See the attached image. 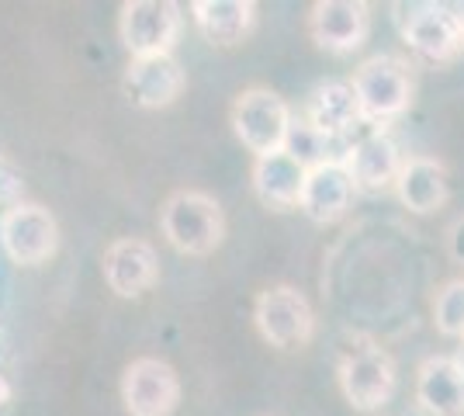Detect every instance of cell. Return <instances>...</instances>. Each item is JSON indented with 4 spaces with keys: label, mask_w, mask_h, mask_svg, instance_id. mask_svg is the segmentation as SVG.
I'll list each match as a JSON object with an SVG mask.
<instances>
[{
    "label": "cell",
    "mask_w": 464,
    "mask_h": 416,
    "mask_svg": "<svg viewBox=\"0 0 464 416\" xmlns=\"http://www.w3.org/2000/svg\"><path fill=\"white\" fill-rule=\"evenodd\" d=\"M305 178H309V167L288 150L271 153V157H256L253 163V191L267 208H277V212L302 205Z\"/></svg>",
    "instance_id": "16"
},
{
    "label": "cell",
    "mask_w": 464,
    "mask_h": 416,
    "mask_svg": "<svg viewBox=\"0 0 464 416\" xmlns=\"http://www.w3.org/2000/svg\"><path fill=\"white\" fill-rule=\"evenodd\" d=\"M353 98L361 108V119L385 125V121L399 119L412 104V73L409 63L395 60V56H371L353 70Z\"/></svg>",
    "instance_id": "3"
},
{
    "label": "cell",
    "mask_w": 464,
    "mask_h": 416,
    "mask_svg": "<svg viewBox=\"0 0 464 416\" xmlns=\"http://www.w3.org/2000/svg\"><path fill=\"white\" fill-rule=\"evenodd\" d=\"M340 389L353 410H378L395 392V361L368 337H353L340 354Z\"/></svg>",
    "instance_id": "4"
},
{
    "label": "cell",
    "mask_w": 464,
    "mask_h": 416,
    "mask_svg": "<svg viewBox=\"0 0 464 416\" xmlns=\"http://www.w3.org/2000/svg\"><path fill=\"white\" fill-rule=\"evenodd\" d=\"M433 323L444 337H461L464 340V277L447 281L437 292L433 302Z\"/></svg>",
    "instance_id": "20"
},
{
    "label": "cell",
    "mask_w": 464,
    "mask_h": 416,
    "mask_svg": "<svg viewBox=\"0 0 464 416\" xmlns=\"http://www.w3.org/2000/svg\"><path fill=\"white\" fill-rule=\"evenodd\" d=\"M188 87V77L174 56H136L125 70V94L139 108H170Z\"/></svg>",
    "instance_id": "13"
},
{
    "label": "cell",
    "mask_w": 464,
    "mask_h": 416,
    "mask_svg": "<svg viewBox=\"0 0 464 416\" xmlns=\"http://www.w3.org/2000/svg\"><path fill=\"white\" fill-rule=\"evenodd\" d=\"M160 229L163 239L184 257H208L218 250V243L226 237V216L222 205L208 191H174L160 208Z\"/></svg>",
    "instance_id": "1"
},
{
    "label": "cell",
    "mask_w": 464,
    "mask_h": 416,
    "mask_svg": "<svg viewBox=\"0 0 464 416\" xmlns=\"http://www.w3.org/2000/svg\"><path fill=\"white\" fill-rule=\"evenodd\" d=\"M253 319H256L260 337L281 351L305 347L315 334V313H312L309 298L291 285L264 288L253 302Z\"/></svg>",
    "instance_id": "5"
},
{
    "label": "cell",
    "mask_w": 464,
    "mask_h": 416,
    "mask_svg": "<svg viewBox=\"0 0 464 416\" xmlns=\"http://www.w3.org/2000/svg\"><path fill=\"white\" fill-rule=\"evenodd\" d=\"M353 180H350L347 167H343V157L336 160H323L309 167V178H305V191H302V212L319 222V226H329L336 218L347 216L350 198H353Z\"/></svg>",
    "instance_id": "14"
},
{
    "label": "cell",
    "mask_w": 464,
    "mask_h": 416,
    "mask_svg": "<svg viewBox=\"0 0 464 416\" xmlns=\"http://www.w3.org/2000/svg\"><path fill=\"white\" fill-rule=\"evenodd\" d=\"M416 402L430 416H464V361L426 357L416 372Z\"/></svg>",
    "instance_id": "15"
},
{
    "label": "cell",
    "mask_w": 464,
    "mask_h": 416,
    "mask_svg": "<svg viewBox=\"0 0 464 416\" xmlns=\"http://www.w3.org/2000/svg\"><path fill=\"white\" fill-rule=\"evenodd\" d=\"M406 160L399 157V146L395 139L374 129L368 136H361L347 153H343V167H347L350 180L357 191H385L399 180Z\"/></svg>",
    "instance_id": "12"
},
{
    "label": "cell",
    "mask_w": 464,
    "mask_h": 416,
    "mask_svg": "<svg viewBox=\"0 0 464 416\" xmlns=\"http://www.w3.org/2000/svg\"><path fill=\"white\" fill-rule=\"evenodd\" d=\"M371 32V7L364 0H319L312 4L309 35L326 53H353Z\"/></svg>",
    "instance_id": "10"
},
{
    "label": "cell",
    "mask_w": 464,
    "mask_h": 416,
    "mask_svg": "<svg viewBox=\"0 0 464 416\" xmlns=\"http://www.w3.org/2000/svg\"><path fill=\"white\" fill-rule=\"evenodd\" d=\"M118 32L125 49L136 56H174L180 35V7L170 0H129L121 4Z\"/></svg>",
    "instance_id": "8"
},
{
    "label": "cell",
    "mask_w": 464,
    "mask_h": 416,
    "mask_svg": "<svg viewBox=\"0 0 464 416\" xmlns=\"http://www.w3.org/2000/svg\"><path fill=\"white\" fill-rule=\"evenodd\" d=\"M461 53H464V15H461Z\"/></svg>",
    "instance_id": "24"
},
{
    "label": "cell",
    "mask_w": 464,
    "mask_h": 416,
    "mask_svg": "<svg viewBox=\"0 0 464 416\" xmlns=\"http://www.w3.org/2000/svg\"><path fill=\"white\" fill-rule=\"evenodd\" d=\"M7 399H11V382H7V378L0 375V406H4Z\"/></svg>",
    "instance_id": "23"
},
{
    "label": "cell",
    "mask_w": 464,
    "mask_h": 416,
    "mask_svg": "<svg viewBox=\"0 0 464 416\" xmlns=\"http://www.w3.org/2000/svg\"><path fill=\"white\" fill-rule=\"evenodd\" d=\"M0 247L4 254L21 264V267H39L59 250V226L56 216L35 205V201H18L0 216Z\"/></svg>",
    "instance_id": "7"
},
{
    "label": "cell",
    "mask_w": 464,
    "mask_h": 416,
    "mask_svg": "<svg viewBox=\"0 0 464 416\" xmlns=\"http://www.w3.org/2000/svg\"><path fill=\"white\" fill-rule=\"evenodd\" d=\"M399 32L412 53L430 63H447L461 53V15L447 4H395Z\"/></svg>",
    "instance_id": "6"
},
{
    "label": "cell",
    "mask_w": 464,
    "mask_h": 416,
    "mask_svg": "<svg viewBox=\"0 0 464 416\" xmlns=\"http://www.w3.org/2000/svg\"><path fill=\"white\" fill-rule=\"evenodd\" d=\"M21 170L7 157H0V205H18L21 201Z\"/></svg>",
    "instance_id": "21"
},
{
    "label": "cell",
    "mask_w": 464,
    "mask_h": 416,
    "mask_svg": "<svg viewBox=\"0 0 464 416\" xmlns=\"http://www.w3.org/2000/svg\"><path fill=\"white\" fill-rule=\"evenodd\" d=\"M104 281L121 298L146 295L160 281V257H156L153 243L139 237H118L104 250Z\"/></svg>",
    "instance_id": "11"
},
{
    "label": "cell",
    "mask_w": 464,
    "mask_h": 416,
    "mask_svg": "<svg viewBox=\"0 0 464 416\" xmlns=\"http://www.w3.org/2000/svg\"><path fill=\"white\" fill-rule=\"evenodd\" d=\"M447 250H450V257L464 264V218H458L450 229H447Z\"/></svg>",
    "instance_id": "22"
},
{
    "label": "cell",
    "mask_w": 464,
    "mask_h": 416,
    "mask_svg": "<svg viewBox=\"0 0 464 416\" xmlns=\"http://www.w3.org/2000/svg\"><path fill=\"white\" fill-rule=\"evenodd\" d=\"M194 24L212 45H239L253 32L256 4L250 0H194L191 4Z\"/></svg>",
    "instance_id": "17"
},
{
    "label": "cell",
    "mask_w": 464,
    "mask_h": 416,
    "mask_svg": "<svg viewBox=\"0 0 464 416\" xmlns=\"http://www.w3.org/2000/svg\"><path fill=\"white\" fill-rule=\"evenodd\" d=\"M361 119V108H357V98H353V87L350 83H340V80H329V83H319L309 98V129H315L319 136H340L353 129Z\"/></svg>",
    "instance_id": "19"
},
{
    "label": "cell",
    "mask_w": 464,
    "mask_h": 416,
    "mask_svg": "<svg viewBox=\"0 0 464 416\" xmlns=\"http://www.w3.org/2000/svg\"><path fill=\"white\" fill-rule=\"evenodd\" d=\"M232 132L253 157H271L288 146L291 111L281 94L267 87H246L232 101Z\"/></svg>",
    "instance_id": "2"
},
{
    "label": "cell",
    "mask_w": 464,
    "mask_h": 416,
    "mask_svg": "<svg viewBox=\"0 0 464 416\" xmlns=\"http://www.w3.org/2000/svg\"><path fill=\"white\" fill-rule=\"evenodd\" d=\"M121 402L129 416H174L180 406V378L160 357H136L121 375Z\"/></svg>",
    "instance_id": "9"
},
{
    "label": "cell",
    "mask_w": 464,
    "mask_h": 416,
    "mask_svg": "<svg viewBox=\"0 0 464 416\" xmlns=\"http://www.w3.org/2000/svg\"><path fill=\"white\" fill-rule=\"evenodd\" d=\"M395 191H399V201L416 216H430V212L444 208L447 195H450L444 163L430 157H409L399 170Z\"/></svg>",
    "instance_id": "18"
}]
</instances>
